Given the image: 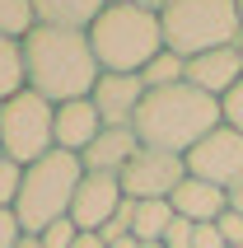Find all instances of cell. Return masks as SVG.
<instances>
[{
	"mask_svg": "<svg viewBox=\"0 0 243 248\" xmlns=\"http://www.w3.org/2000/svg\"><path fill=\"white\" fill-rule=\"evenodd\" d=\"M24 66H28V89L42 94L47 103H75L94 94L98 66L89 33H66V28H33L24 38Z\"/></svg>",
	"mask_w": 243,
	"mask_h": 248,
	"instance_id": "1",
	"label": "cell"
},
{
	"mask_svg": "<svg viewBox=\"0 0 243 248\" xmlns=\"http://www.w3.org/2000/svg\"><path fill=\"white\" fill-rule=\"evenodd\" d=\"M225 122L220 98L192 89V84H173V89H150L140 112H136V140L145 150H168V155H187L192 145H201L215 126Z\"/></svg>",
	"mask_w": 243,
	"mask_h": 248,
	"instance_id": "2",
	"label": "cell"
},
{
	"mask_svg": "<svg viewBox=\"0 0 243 248\" xmlns=\"http://www.w3.org/2000/svg\"><path fill=\"white\" fill-rule=\"evenodd\" d=\"M89 47L108 75H140L164 52V24L136 5H108L89 28Z\"/></svg>",
	"mask_w": 243,
	"mask_h": 248,
	"instance_id": "3",
	"label": "cell"
},
{
	"mask_svg": "<svg viewBox=\"0 0 243 248\" xmlns=\"http://www.w3.org/2000/svg\"><path fill=\"white\" fill-rule=\"evenodd\" d=\"M80 178H84V164H80V155H70V150H52V155H42L38 164L24 169V187H19L14 216H19L28 239H38L47 225L70 216Z\"/></svg>",
	"mask_w": 243,
	"mask_h": 248,
	"instance_id": "4",
	"label": "cell"
},
{
	"mask_svg": "<svg viewBox=\"0 0 243 248\" xmlns=\"http://www.w3.org/2000/svg\"><path fill=\"white\" fill-rule=\"evenodd\" d=\"M164 24V47L178 52L182 61L215 47H234L243 38V19H239V0H173L159 14Z\"/></svg>",
	"mask_w": 243,
	"mask_h": 248,
	"instance_id": "5",
	"label": "cell"
},
{
	"mask_svg": "<svg viewBox=\"0 0 243 248\" xmlns=\"http://www.w3.org/2000/svg\"><path fill=\"white\" fill-rule=\"evenodd\" d=\"M0 150L14 164H38L42 155L56 150V103L24 89L0 103Z\"/></svg>",
	"mask_w": 243,
	"mask_h": 248,
	"instance_id": "6",
	"label": "cell"
},
{
	"mask_svg": "<svg viewBox=\"0 0 243 248\" xmlns=\"http://www.w3.org/2000/svg\"><path fill=\"white\" fill-rule=\"evenodd\" d=\"M117 178H122V192L131 197V202H168V197L187 183V159H182V155H168V150H145V145H140Z\"/></svg>",
	"mask_w": 243,
	"mask_h": 248,
	"instance_id": "7",
	"label": "cell"
},
{
	"mask_svg": "<svg viewBox=\"0 0 243 248\" xmlns=\"http://www.w3.org/2000/svg\"><path fill=\"white\" fill-rule=\"evenodd\" d=\"M187 173L192 178H201V183H211V187H239L243 183V131H234V126H225L220 122L211 136L201 140V145H192L187 155Z\"/></svg>",
	"mask_w": 243,
	"mask_h": 248,
	"instance_id": "8",
	"label": "cell"
},
{
	"mask_svg": "<svg viewBox=\"0 0 243 248\" xmlns=\"http://www.w3.org/2000/svg\"><path fill=\"white\" fill-rule=\"evenodd\" d=\"M122 202H126V192H122L117 173H84L80 192H75V206H70V220L80 225V234H98L117 216Z\"/></svg>",
	"mask_w": 243,
	"mask_h": 248,
	"instance_id": "9",
	"label": "cell"
},
{
	"mask_svg": "<svg viewBox=\"0 0 243 248\" xmlns=\"http://www.w3.org/2000/svg\"><path fill=\"white\" fill-rule=\"evenodd\" d=\"M145 80L140 75H98V84H94V108H98V117H103V126H131L136 122V112H140V103H145Z\"/></svg>",
	"mask_w": 243,
	"mask_h": 248,
	"instance_id": "10",
	"label": "cell"
},
{
	"mask_svg": "<svg viewBox=\"0 0 243 248\" xmlns=\"http://www.w3.org/2000/svg\"><path fill=\"white\" fill-rule=\"evenodd\" d=\"M239 80H243L239 42H234V47H215V52H201V56L187 61V84L201 89V94H211V98H225Z\"/></svg>",
	"mask_w": 243,
	"mask_h": 248,
	"instance_id": "11",
	"label": "cell"
},
{
	"mask_svg": "<svg viewBox=\"0 0 243 248\" xmlns=\"http://www.w3.org/2000/svg\"><path fill=\"white\" fill-rule=\"evenodd\" d=\"M103 131V117H98L94 98H75V103H56V150L84 155Z\"/></svg>",
	"mask_w": 243,
	"mask_h": 248,
	"instance_id": "12",
	"label": "cell"
},
{
	"mask_svg": "<svg viewBox=\"0 0 243 248\" xmlns=\"http://www.w3.org/2000/svg\"><path fill=\"white\" fill-rule=\"evenodd\" d=\"M136 150H140V140H136L131 126H103L98 140L80 155V164H84V173H122Z\"/></svg>",
	"mask_w": 243,
	"mask_h": 248,
	"instance_id": "13",
	"label": "cell"
},
{
	"mask_svg": "<svg viewBox=\"0 0 243 248\" xmlns=\"http://www.w3.org/2000/svg\"><path fill=\"white\" fill-rule=\"evenodd\" d=\"M168 202H173V211L182 216V220H192V225H215L220 216L229 211V192H225V187H211V183L192 178V173H187V183H182Z\"/></svg>",
	"mask_w": 243,
	"mask_h": 248,
	"instance_id": "14",
	"label": "cell"
},
{
	"mask_svg": "<svg viewBox=\"0 0 243 248\" xmlns=\"http://www.w3.org/2000/svg\"><path fill=\"white\" fill-rule=\"evenodd\" d=\"M108 10V0H33L42 28H66V33H89L94 19Z\"/></svg>",
	"mask_w": 243,
	"mask_h": 248,
	"instance_id": "15",
	"label": "cell"
},
{
	"mask_svg": "<svg viewBox=\"0 0 243 248\" xmlns=\"http://www.w3.org/2000/svg\"><path fill=\"white\" fill-rule=\"evenodd\" d=\"M178 220L173 202H136V225H131V239L140 244H164L168 225Z\"/></svg>",
	"mask_w": 243,
	"mask_h": 248,
	"instance_id": "16",
	"label": "cell"
},
{
	"mask_svg": "<svg viewBox=\"0 0 243 248\" xmlns=\"http://www.w3.org/2000/svg\"><path fill=\"white\" fill-rule=\"evenodd\" d=\"M28 89V66H24V42L0 38V103Z\"/></svg>",
	"mask_w": 243,
	"mask_h": 248,
	"instance_id": "17",
	"label": "cell"
},
{
	"mask_svg": "<svg viewBox=\"0 0 243 248\" xmlns=\"http://www.w3.org/2000/svg\"><path fill=\"white\" fill-rule=\"evenodd\" d=\"M140 80H145V89H173V84H187V61L164 47V52L140 70Z\"/></svg>",
	"mask_w": 243,
	"mask_h": 248,
	"instance_id": "18",
	"label": "cell"
},
{
	"mask_svg": "<svg viewBox=\"0 0 243 248\" xmlns=\"http://www.w3.org/2000/svg\"><path fill=\"white\" fill-rule=\"evenodd\" d=\"M38 28V14H33V0H0V38H19Z\"/></svg>",
	"mask_w": 243,
	"mask_h": 248,
	"instance_id": "19",
	"label": "cell"
},
{
	"mask_svg": "<svg viewBox=\"0 0 243 248\" xmlns=\"http://www.w3.org/2000/svg\"><path fill=\"white\" fill-rule=\"evenodd\" d=\"M19 187H24V164H14L10 155L0 150V206H14Z\"/></svg>",
	"mask_w": 243,
	"mask_h": 248,
	"instance_id": "20",
	"label": "cell"
},
{
	"mask_svg": "<svg viewBox=\"0 0 243 248\" xmlns=\"http://www.w3.org/2000/svg\"><path fill=\"white\" fill-rule=\"evenodd\" d=\"M131 225H136V202L126 197V202L117 206V216H112V220L98 230V239H103V244H117V239H126V234H131Z\"/></svg>",
	"mask_w": 243,
	"mask_h": 248,
	"instance_id": "21",
	"label": "cell"
},
{
	"mask_svg": "<svg viewBox=\"0 0 243 248\" xmlns=\"http://www.w3.org/2000/svg\"><path fill=\"white\" fill-rule=\"evenodd\" d=\"M75 239H80V225L66 216V220L47 225V230L38 234V244H42V248H75Z\"/></svg>",
	"mask_w": 243,
	"mask_h": 248,
	"instance_id": "22",
	"label": "cell"
},
{
	"mask_svg": "<svg viewBox=\"0 0 243 248\" xmlns=\"http://www.w3.org/2000/svg\"><path fill=\"white\" fill-rule=\"evenodd\" d=\"M24 225H19V216H14V206H0V248H19L24 244Z\"/></svg>",
	"mask_w": 243,
	"mask_h": 248,
	"instance_id": "23",
	"label": "cell"
},
{
	"mask_svg": "<svg viewBox=\"0 0 243 248\" xmlns=\"http://www.w3.org/2000/svg\"><path fill=\"white\" fill-rule=\"evenodd\" d=\"M220 112H225V126H234V131H243V80L234 84L229 94L220 98Z\"/></svg>",
	"mask_w": 243,
	"mask_h": 248,
	"instance_id": "24",
	"label": "cell"
},
{
	"mask_svg": "<svg viewBox=\"0 0 243 248\" xmlns=\"http://www.w3.org/2000/svg\"><path fill=\"white\" fill-rule=\"evenodd\" d=\"M215 230L225 234V244H229V248H243V216H239V211H225V216L215 220Z\"/></svg>",
	"mask_w": 243,
	"mask_h": 248,
	"instance_id": "25",
	"label": "cell"
},
{
	"mask_svg": "<svg viewBox=\"0 0 243 248\" xmlns=\"http://www.w3.org/2000/svg\"><path fill=\"white\" fill-rule=\"evenodd\" d=\"M192 234H197V225L178 216V220L168 225V234H164V248H192Z\"/></svg>",
	"mask_w": 243,
	"mask_h": 248,
	"instance_id": "26",
	"label": "cell"
},
{
	"mask_svg": "<svg viewBox=\"0 0 243 248\" xmlns=\"http://www.w3.org/2000/svg\"><path fill=\"white\" fill-rule=\"evenodd\" d=\"M192 248H229L225 234H220L215 225H197V234H192Z\"/></svg>",
	"mask_w": 243,
	"mask_h": 248,
	"instance_id": "27",
	"label": "cell"
},
{
	"mask_svg": "<svg viewBox=\"0 0 243 248\" xmlns=\"http://www.w3.org/2000/svg\"><path fill=\"white\" fill-rule=\"evenodd\" d=\"M108 5H136V10H150V14H164L173 0H108Z\"/></svg>",
	"mask_w": 243,
	"mask_h": 248,
	"instance_id": "28",
	"label": "cell"
},
{
	"mask_svg": "<svg viewBox=\"0 0 243 248\" xmlns=\"http://www.w3.org/2000/svg\"><path fill=\"white\" fill-rule=\"evenodd\" d=\"M75 248H108V244H103L98 234H80V239H75Z\"/></svg>",
	"mask_w": 243,
	"mask_h": 248,
	"instance_id": "29",
	"label": "cell"
},
{
	"mask_svg": "<svg viewBox=\"0 0 243 248\" xmlns=\"http://www.w3.org/2000/svg\"><path fill=\"white\" fill-rule=\"evenodd\" d=\"M229 211H239V216H243V183H239V187H229Z\"/></svg>",
	"mask_w": 243,
	"mask_h": 248,
	"instance_id": "30",
	"label": "cell"
},
{
	"mask_svg": "<svg viewBox=\"0 0 243 248\" xmlns=\"http://www.w3.org/2000/svg\"><path fill=\"white\" fill-rule=\"evenodd\" d=\"M108 248H140V239H131V234H126V239H117V244H108Z\"/></svg>",
	"mask_w": 243,
	"mask_h": 248,
	"instance_id": "31",
	"label": "cell"
},
{
	"mask_svg": "<svg viewBox=\"0 0 243 248\" xmlns=\"http://www.w3.org/2000/svg\"><path fill=\"white\" fill-rule=\"evenodd\" d=\"M19 248H42V244H38V239H24V244H19Z\"/></svg>",
	"mask_w": 243,
	"mask_h": 248,
	"instance_id": "32",
	"label": "cell"
},
{
	"mask_svg": "<svg viewBox=\"0 0 243 248\" xmlns=\"http://www.w3.org/2000/svg\"><path fill=\"white\" fill-rule=\"evenodd\" d=\"M140 248H164V244H140Z\"/></svg>",
	"mask_w": 243,
	"mask_h": 248,
	"instance_id": "33",
	"label": "cell"
},
{
	"mask_svg": "<svg viewBox=\"0 0 243 248\" xmlns=\"http://www.w3.org/2000/svg\"><path fill=\"white\" fill-rule=\"evenodd\" d=\"M239 19H243V0H239Z\"/></svg>",
	"mask_w": 243,
	"mask_h": 248,
	"instance_id": "34",
	"label": "cell"
},
{
	"mask_svg": "<svg viewBox=\"0 0 243 248\" xmlns=\"http://www.w3.org/2000/svg\"><path fill=\"white\" fill-rule=\"evenodd\" d=\"M239 56H243V38H239Z\"/></svg>",
	"mask_w": 243,
	"mask_h": 248,
	"instance_id": "35",
	"label": "cell"
}]
</instances>
